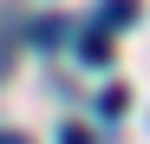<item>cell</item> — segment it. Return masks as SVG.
<instances>
[{
  "instance_id": "7a4b0ae2",
  "label": "cell",
  "mask_w": 150,
  "mask_h": 144,
  "mask_svg": "<svg viewBox=\"0 0 150 144\" xmlns=\"http://www.w3.org/2000/svg\"><path fill=\"white\" fill-rule=\"evenodd\" d=\"M98 13H105V26H131V20H137V0H105Z\"/></svg>"
},
{
  "instance_id": "6da1fadb",
  "label": "cell",
  "mask_w": 150,
  "mask_h": 144,
  "mask_svg": "<svg viewBox=\"0 0 150 144\" xmlns=\"http://www.w3.org/2000/svg\"><path fill=\"white\" fill-rule=\"evenodd\" d=\"M79 66H91V72H98V66H111V33H98V26H91V33L79 39Z\"/></svg>"
},
{
  "instance_id": "5b68a950",
  "label": "cell",
  "mask_w": 150,
  "mask_h": 144,
  "mask_svg": "<svg viewBox=\"0 0 150 144\" xmlns=\"http://www.w3.org/2000/svg\"><path fill=\"white\" fill-rule=\"evenodd\" d=\"M0 144H26V138H20V131H0Z\"/></svg>"
},
{
  "instance_id": "277c9868",
  "label": "cell",
  "mask_w": 150,
  "mask_h": 144,
  "mask_svg": "<svg viewBox=\"0 0 150 144\" xmlns=\"http://www.w3.org/2000/svg\"><path fill=\"white\" fill-rule=\"evenodd\" d=\"M59 144H91V138H85L79 125H65V131H59Z\"/></svg>"
},
{
  "instance_id": "3957f363",
  "label": "cell",
  "mask_w": 150,
  "mask_h": 144,
  "mask_svg": "<svg viewBox=\"0 0 150 144\" xmlns=\"http://www.w3.org/2000/svg\"><path fill=\"white\" fill-rule=\"evenodd\" d=\"M33 39H39V46H59V39H65V20H52V13H46L39 26H33Z\"/></svg>"
}]
</instances>
